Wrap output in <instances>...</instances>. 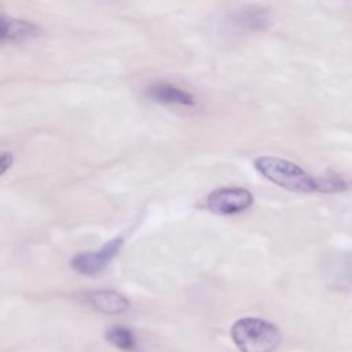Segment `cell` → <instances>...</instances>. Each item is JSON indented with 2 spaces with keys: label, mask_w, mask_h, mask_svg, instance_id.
<instances>
[{
  "label": "cell",
  "mask_w": 352,
  "mask_h": 352,
  "mask_svg": "<svg viewBox=\"0 0 352 352\" xmlns=\"http://www.w3.org/2000/svg\"><path fill=\"white\" fill-rule=\"evenodd\" d=\"M254 168L276 186L296 192H318V180L293 161L261 155L254 160Z\"/></svg>",
  "instance_id": "6da1fadb"
},
{
  "label": "cell",
  "mask_w": 352,
  "mask_h": 352,
  "mask_svg": "<svg viewBox=\"0 0 352 352\" xmlns=\"http://www.w3.org/2000/svg\"><path fill=\"white\" fill-rule=\"evenodd\" d=\"M12 165V154L8 151H3L0 157V166H1V175H4L8 168Z\"/></svg>",
  "instance_id": "8fae6325"
},
{
  "label": "cell",
  "mask_w": 352,
  "mask_h": 352,
  "mask_svg": "<svg viewBox=\"0 0 352 352\" xmlns=\"http://www.w3.org/2000/svg\"><path fill=\"white\" fill-rule=\"evenodd\" d=\"M87 302L95 308L99 312L103 314H121L124 312L129 302L126 300V297H124L122 294L114 292V290H95V292H89L85 296Z\"/></svg>",
  "instance_id": "52a82bcc"
},
{
  "label": "cell",
  "mask_w": 352,
  "mask_h": 352,
  "mask_svg": "<svg viewBox=\"0 0 352 352\" xmlns=\"http://www.w3.org/2000/svg\"><path fill=\"white\" fill-rule=\"evenodd\" d=\"M122 246V238L117 236L104 243L99 250L84 252L72 258V267L82 275H95L100 272L118 253Z\"/></svg>",
  "instance_id": "277c9868"
},
{
  "label": "cell",
  "mask_w": 352,
  "mask_h": 352,
  "mask_svg": "<svg viewBox=\"0 0 352 352\" xmlns=\"http://www.w3.org/2000/svg\"><path fill=\"white\" fill-rule=\"evenodd\" d=\"M234 22L248 28V29H263L268 22V14L264 10H257V8H249V10H242L235 12L234 15Z\"/></svg>",
  "instance_id": "9c48e42d"
},
{
  "label": "cell",
  "mask_w": 352,
  "mask_h": 352,
  "mask_svg": "<svg viewBox=\"0 0 352 352\" xmlns=\"http://www.w3.org/2000/svg\"><path fill=\"white\" fill-rule=\"evenodd\" d=\"M253 195L242 187H223L212 191L206 199L210 212L232 216L246 212L253 205Z\"/></svg>",
  "instance_id": "3957f363"
},
{
  "label": "cell",
  "mask_w": 352,
  "mask_h": 352,
  "mask_svg": "<svg viewBox=\"0 0 352 352\" xmlns=\"http://www.w3.org/2000/svg\"><path fill=\"white\" fill-rule=\"evenodd\" d=\"M231 338L241 352H274L280 342V333L268 320L242 318L232 324Z\"/></svg>",
  "instance_id": "7a4b0ae2"
},
{
  "label": "cell",
  "mask_w": 352,
  "mask_h": 352,
  "mask_svg": "<svg viewBox=\"0 0 352 352\" xmlns=\"http://www.w3.org/2000/svg\"><path fill=\"white\" fill-rule=\"evenodd\" d=\"M318 180V192H340L348 188V183L342 180L337 175H329V176H320L316 177Z\"/></svg>",
  "instance_id": "30bf717a"
},
{
  "label": "cell",
  "mask_w": 352,
  "mask_h": 352,
  "mask_svg": "<svg viewBox=\"0 0 352 352\" xmlns=\"http://www.w3.org/2000/svg\"><path fill=\"white\" fill-rule=\"evenodd\" d=\"M106 338L116 348H118L121 351H125V352H132L138 346L135 333L126 326L118 324V326L110 327L106 333Z\"/></svg>",
  "instance_id": "ba28073f"
},
{
  "label": "cell",
  "mask_w": 352,
  "mask_h": 352,
  "mask_svg": "<svg viewBox=\"0 0 352 352\" xmlns=\"http://www.w3.org/2000/svg\"><path fill=\"white\" fill-rule=\"evenodd\" d=\"M146 96L154 102L172 106L190 107L195 103L194 96L190 92L169 82H155L147 87Z\"/></svg>",
  "instance_id": "8992f818"
},
{
  "label": "cell",
  "mask_w": 352,
  "mask_h": 352,
  "mask_svg": "<svg viewBox=\"0 0 352 352\" xmlns=\"http://www.w3.org/2000/svg\"><path fill=\"white\" fill-rule=\"evenodd\" d=\"M41 33V29L34 22L19 19L14 16L3 15L1 18V43H23L30 38L37 37Z\"/></svg>",
  "instance_id": "5b68a950"
}]
</instances>
